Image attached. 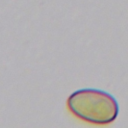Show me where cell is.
Segmentation results:
<instances>
[{"instance_id": "obj_1", "label": "cell", "mask_w": 128, "mask_h": 128, "mask_svg": "<svg viewBox=\"0 0 128 128\" xmlns=\"http://www.w3.org/2000/svg\"><path fill=\"white\" fill-rule=\"evenodd\" d=\"M67 107L75 117L96 125L113 122L119 113L118 102L110 93L92 88L73 92L67 99Z\"/></svg>"}]
</instances>
